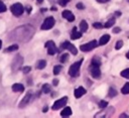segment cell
Here are the masks:
<instances>
[{
	"label": "cell",
	"instance_id": "cell-4",
	"mask_svg": "<svg viewBox=\"0 0 129 118\" xmlns=\"http://www.w3.org/2000/svg\"><path fill=\"white\" fill-rule=\"evenodd\" d=\"M97 46H98V42H97L96 40H92V41H90V42H88V43L82 44V45L80 46V49H81L82 51H90V50H92L93 48H95V47H97Z\"/></svg>",
	"mask_w": 129,
	"mask_h": 118
},
{
	"label": "cell",
	"instance_id": "cell-37",
	"mask_svg": "<svg viewBox=\"0 0 129 118\" xmlns=\"http://www.w3.org/2000/svg\"><path fill=\"white\" fill-rule=\"evenodd\" d=\"M47 109H48V107H47V106H45V107L43 108V112H46V111H47Z\"/></svg>",
	"mask_w": 129,
	"mask_h": 118
},
{
	"label": "cell",
	"instance_id": "cell-7",
	"mask_svg": "<svg viewBox=\"0 0 129 118\" xmlns=\"http://www.w3.org/2000/svg\"><path fill=\"white\" fill-rule=\"evenodd\" d=\"M90 73H91L92 77L95 78V79H99V78L101 77V71H100L99 66L92 65L91 68H90Z\"/></svg>",
	"mask_w": 129,
	"mask_h": 118
},
{
	"label": "cell",
	"instance_id": "cell-14",
	"mask_svg": "<svg viewBox=\"0 0 129 118\" xmlns=\"http://www.w3.org/2000/svg\"><path fill=\"white\" fill-rule=\"evenodd\" d=\"M60 115L62 117H69V116H71L72 115V109H71V107H64L63 110L60 112Z\"/></svg>",
	"mask_w": 129,
	"mask_h": 118
},
{
	"label": "cell",
	"instance_id": "cell-10",
	"mask_svg": "<svg viewBox=\"0 0 129 118\" xmlns=\"http://www.w3.org/2000/svg\"><path fill=\"white\" fill-rule=\"evenodd\" d=\"M30 99H31V93H27L26 95H25V97L21 100V102H20V104H19V107L20 108H23V107H25L28 103H29V101H30Z\"/></svg>",
	"mask_w": 129,
	"mask_h": 118
},
{
	"label": "cell",
	"instance_id": "cell-16",
	"mask_svg": "<svg viewBox=\"0 0 129 118\" xmlns=\"http://www.w3.org/2000/svg\"><path fill=\"white\" fill-rule=\"evenodd\" d=\"M80 29H81L82 32H86L87 31V29H88V23H87V21H85V20H82L81 21V23H80Z\"/></svg>",
	"mask_w": 129,
	"mask_h": 118
},
{
	"label": "cell",
	"instance_id": "cell-22",
	"mask_svg": "<svg viewBox=\"0 0 129 118\" xmlns=\"http://www.w3.org/2000/svg\"><path fill=\"white\" fill-rule=\"evenodd\" d=\"M121 76L125 79H129V69H125L121 72Z\"/></svg>",
	"mask_w": 129,
	"mask_h": 118
},
{
	"label": "cell",
	"instance_id": "cell-13",
	"mask_svg": "<svg viewBox=\"0 0 129 118\" xmlns=\"http://www.w3.org/2000/svg\"><path fill=\"white\" fill-rule=\"evenodd\" d=\"M12 91L13 92H23L24 91V86L22 84H13L12 85Z\"/></svg>",
	"mask_w": 129,
	"mask_h": 118
},
{
	"label": "cell",
	"instance_id": "cell-20",
	"mask_svg": "<svg viewBox=\"0 0 129 118\" xmlns=\"http://www.w3.org/2000/svg\"><path fill=\"white\" fill-rule=\"evenodd\" d=\"M115 23V19L114 18H111V19H109L105 24H104V27H106V28H109V27H111L113 24Z\"/></svg>",
	"mask_w": 129,
	"mask_h": 118
},
{
	"label": "cell",
	"instance_id": "cell-28",
	"mask_svg": "<svg viewBox=\"0 0 129 118\" xmlns=\"http://www.w3.org/2000/svg\"><path fill=\"white\" fill-rule=\"evenodd\" d=\"M122 45H123V41H122V40H119V41L116 42V44H115V48H116V49H120V48L122 47Z\"/></svg>",
	"mask_w": 129,
	"mask_h": 118
},
{
	"label": "cell",
	"instance_id": "cell-23",
	"mask_svg": "<svg viewBox=\"0 0 129 118\" xmlns=\"http://www.w3.org/2000/svg\"><path fill=\"white\" fill-rule=\"evenodd\" d=\"M92 65H96V66H99V67H100V65H101V60H100L99 57H97V56L93 57V60H92Z\"/></svg>",
	"mask_w": 129,
	"mask_h": 118
},
{
	"label": "cell",
	"instance_id": "cell-35",
	"mask_svg": "<svg viewBox=\"0 0 129 118\" xmlns=\"http://www.w3.org/2000/svg\"><path fill=\"white\" fill-rule=\"evenodd\" d=\"M98 2H100V3H105V2H108L109 0H97Z\"/></svg>",
	"mask_w": 129,
	"mask_h": 118
},
{
	"label": "cell",
	"instance_id": "cell-27",
	"mask_svg": "<svg viewBox=\"0 0 129 118\" xmlns=\"http://www.w3.org/2000/svg\"><path fill=\"white\" fill-rule=\"evenodd\" d=\"M116 95H117V91L115 89H113V88H110L109 89V96L110 97H115Z\"/></svg>",
	"mask_w": 129,
	"mask_h": 118
},
{
	"label": "cell",
	"instance_id": "cell-2",
	"mask_svg": "<svg viewBox=\"0 0 129 118\" xmlns=\"http://www.w3.org/2000/svg\"><path fill=\"white\" fill-rule=\"evenodd\" d=\"M10 10H11V12H12L15 16H20V15H22V13H23V11H24V7H23V5H21L20 3H15V4H13V5L11 6Z\"/></svg>",
	"mask_w": 129,
	"mask_h": 118
},
{
	"label": "cell",
	"instance_id": "cell-6",
	"mask_svg": "<svg viewBox=\"0 0 129 118\" xmlns=\"http://www.w3.org/2000/svg\"><path fill=\"white\" fill-rule=\"evenodd\" d=\"M45 47L47 48V53L49 55H53L54 53H56V46L54 44V42L52 40H48L46 43H45Z\"/></svg>",
	"mask_w": 129,
	"mask_h": 118
},
{
	"label": "cell",
	"instance_id": "cell-29",
	"mask_svg": "<svg viewBox=\"0 0 129 118\" xmlns=\"http://www.w3.org/2000/svg\"><path fill=\"white\" fill-rule=\"evenodd\" d=\"M70 1H71V0H58V4H59L60 6H66Z\"/></svg>",
	"mask_w": 129,
	"mask_h": 118
},
{
	"label": "cell",
	"instance_id": "cell-38",
	"mask_svg": "<svg viewBox=\"0 0 129 118\" xmlns=\"http://www.w3.org/2000/svg\"><path fill=\"white\" fill-rule=\"evenodd\" d=\"M126 57H127V58H129V51L126 53Z\"/></svg>",
	"mask_w": 129,
	"mask_h": 118
},
{
	"label": "cell",
	"instance_id": "cell-31",
	"mask_svg": "<svg viewBox=\"0 0 129 118\" xmlns=\"http://www.w3.org/2000/svg\"><path fill=\"white\" fill-rule=\"evenodd\" d=\"M93 26H94L95 28H102L104 25H103L102 23H100V22H95V23H93Z\"/></svg>",
	"mask_w": 129,
	"mask_h": 118
},
{
	"label": "cell",
	"instance_id": "cell-17",
	"mask_svg": "<svg viewBox=\"0 0 129 118\" xmlns=\"http://www.w3.org/2000/svg\"><path fill=\"white\" fill-rule=\"evenodd\" d=\"M45 66H46V62L44 60H40V61H38V63L36 65V68L38 70H42V69L45 68Z\"/></svg>",
	"mask_w": 129,
	"mask_h": 118
},
{
	"label": "cell",
	"instance_id": "cell-26",
	"mask_svg": "<svg viewBox=\"0 0 129 118\" xmlns=\"http://www.w3.org/2000/svg\"><path fill=\"white\" fill-rule=\"evenodd\" d=\"M68 60H69V54L68 53H63L60 56V63H66V62H68Z\"/></svg>",
	"mask_w": 129,
	"mask_h": 118
},
{
	"label": "cell",
	"instance_id": "cell-30",
	"mask_svg": "<svg viewBox=\"0 0 129 118\" xmlns=\"http://www.w3.org/2000/svg\"><path fill=\"white\" fill-rule=\"evenodd\" d=\"M107 105H108V103H107L106 101H104V100L100 101V103H99V106H100V108H105Z\"/></svg>",
	"mask_w": 129,
	"mask_h": 118
},
{
	"label": "cell",
	"instance_id": "cell-21",
	"mask_svg": "<svg viewBox=\"0 0 129 118\" xmlns=\"http://www.w3.org/2000/svg\"><path fill=\"white\" fill-rule=\"evenodd\" d=\"M42 92L45 93V94H48V93L50 92V86H49L48 84H44V85L42 86Z\"/></svg>",
	"mask_w": 129,
	"mask_h": 118
},
{
	"label": "cell",
	"instance_id": "cell-5",
	"mask_svg": "<svg viewBox=\"0 0 129 118\" xmlns=\"http://www.w3.org/2000/svg\"><path fill=\"white\" fill-rule=\"evenodd\" d=\"M67 101H68V97H62V98L56 100V101L54 102V104L52 105V107H51L52 110H58V109L62 108V107L67 104Z\"/></svg>",
	"mask_w": 129,
	"mask_h": 118
},
{
	"label": "cell",
	"instance_id": "cell-32",
	"mask_svg": "<svg viewBox=\"0 0 129 118\" xmlns=\"http://www.w3.org/2000/svg\"><path fill=\"white\" fill-rule=\"evenodd\" d=\"M30 70H31V68H30V67H28V66H27V67H24V68L22 69V71H23V73H24V74L29 73V72H30Z\"/></svg>",
	"mask_w": 129,
	"mask_h": 118
},
{
	"label": "cell",
	"instance_id": "cell-34",
	"mask_svg": "<svg viewBox=\"0 0 129 118\" xmlns=\"http://www.w3.org/2000/svg\"><path fill=\"white\" fill-rule=\"evenodd\" d=\"M113 32H114V33H117V32H120V28H119V27H115V28L113 29Z\"/></svg>",
	"mask_w": 129,
	"mask_h": 118
},
{
	"label": "cell",
	"instance_id": "cell-12",
	"mask_svg": "<svg viewBox=\"0 0 129 118\" xmlns=\"http://www.w3.org/2000/svg\"><path fill=\"white\" fill-rule=\"evenodd\" d=\"M82 36V31H78L77 30V27H74L73 28V31L71 33V38L72 39H78Z\"/></svg>",
	"mask_w": 129,
	"mask_h": 118
},
{
	"label": "cell",
	"instance_id": "cell-15",
	"mask_svg": "<svg viewBox=\"0 0 129 118\" xmlns=\"http://www.w3.org/2000/svg\"><path fill=\"white\" fill-rule=\"evenodd\" d=\"M109 40H110V35H109V34H104V35L100 38L99 44H100V45H104V44H106Z\"/></svg>",
	"mask_w": 129,
	"mask_h": 118
},
{
	"label": "cell",
	"instance_id": "cell-24",
	"mask_svg": "<svg viewBox=\"0 0 129 118\" xmlns=\"http://www.w3.org/2000/svg\"><path fill=\"white\" fill-rule=\"evenodd\" d=\"M61 69H62V67L61 66H55L54 68H53V75H58L59 73H60V71H61Z\"/></svg>",
	"mask_w": 129,
	"mask_h": 118
},
{
	"label": "cell",
	"instance_id": "cell-3",
	"mask_svg": "<svg viewBox=\"0 0 129 118\" xmlns=\"http://www.w3.org/2000/svg\"><path fill=\"white\" fill-rule=\"evenodd\" d=\"M54 18L52 16H48L44 19L42 25H41V29L42 30H47V29H50L53 25H54Z\"/></svg>",
	"mask_w": 129,
	"mask_h": 118
},
{
	"label": "cell",
	"instance_id": "cell-18",
	"mask_svg": "<svg viewBox=\"0 0 129 118\" xmlns=\"http://www.w3.org/2000/svg\"><path fill=\"white\" fill-rule=\"evenodd\" d=\"M121 92H122V94H124V95L129 94V83H126V84H125V85L122 87Z\"/></svg>",
	"mask_w": 129,
	"mask_h": 118
},
{
	"label": "cell",
	"instance_id": "cell-8",
	"mask_svg": "<svg viewBox=\"0 0 129 118\" xmlns=\"http://www.w3.org/2000/svg\"><path fill=\"white\" fill-rule=\"evenodd\" d=\"M61 47L62 48H64V49H69L74 55H76L77 53H78V50H77V48L70 42V41H64V42H62V44H61Z\"/></svg>",
	"mask_w": 129,
	"mask_h": 118
},
{
	"label": "cell",
	"instance_id": "cell-36",
	"mask_svg": "<svg viewBox=\"0 0 129 118\" xmlns=\"http://www.w3.org/2000/svg\"><path fill=\"white\" fill-rule=\"evenodd\" d=\"M57 83H58L57 80H53V85H57Z\"/></svg>",
	"mask_w": 129,
	"mask_h": 118
},
{
	"label": "cell",
	"instance_id": "cell-19",
	"mask_svg": "<svg viewBox=\"0 0 129 118\" xmlns=\"http://www.w3.org/2000/svg\"><path fill=\"white\" fill-rule=\"evenodd\" d=\"M18 49V45L17 44H12L10 45L9 47H7L5 49V52H11V51H14V50H17Z\"/></svg>",
	"mask_w": 129,
	"mask_h": 118
},
{
	"label": "cell",
	"instance_id": "cell-39",
	"mask_svg": "<svg viewBox=\"0 0 129 118\" xmlns=\"http://www.w3.org/2000/svg\"><path fill=\"white\" fill-rule=\"evenodd\" d=\"M1 47H2V40L0 39V49H1Z\"/></svg>",
	"mask_w": 129,
	"mask_h": 118
},
{
	"label": "cell",
	"instance_id": "cell-33",
	"mask_svg": "<svg viewBox=\"0 0 129 118\" xmlns=\"http://www.w3.org/2000/svg\"><path fill=\"white\" fill-rule=\"evenodd\" d=\"M77 8H78V9H84L85 7H84V5H83L82 3H78V4H77Z\"/></svg>",
	"mask_w": 129,
	"mask_h": 118
},
{
	"label": "cell",
	"instance_id": "cell-25",
	"mask_svg": "<svg viewBox=\"0 0 129 118\" xmlns=\"http://www.w3.org/2000/svg\"><path fill=\"white\" fill-rule=\"evenodd\" d=\"M7 10V7H6V5L0 0V13H2V12H5Z\"/></svg>",
	"mask_w": 129,
	"mask_h": 118
},
{
	"label": "cell",
	"instance_id": "cell-1",
	"mask_svg": "<svg viewBox=\"0 0 129 118\" xmlns=\"http://www.w3.org/2000/svg\"><path fill=\"white\" fill-rule=\"evenodd\" d=\"M81 65H82V61H78L76 63H74L70 69H69V75L73 78L75 77H78L79 76V73H80V68H81Z\"/></svg>",
	"mask_w": 129,
	"mask_h": 118
},
{
	"label": "cell",
	"instance_id": "cell-9",
	"mask_svg": "<svg viewBox=\"0 0 129 118\" xmlns=\"http://www.w3.org/2000/svg\"><path fill=\"white\" fill-rule=\"evenodd\" d=\"M61 15H62V17H63L64 19H67V20L70 21V22H73V21L75 20V15H74L73 12H71L70 10H63L62 13H61Z\"/></svg>",
	"mask_w": 129,
	"mask_h": 118
},
{
	"label": "cell",
	"instance_id": "cell-40",
	"mask_svg": "<svg viewBox=\"0 0 129 118\" xmlns=\"http://www.w3.org/2000/svg\"><path fill=\"white\" fill-rule=\"evenodd\" d=\"M36 1H37V2H38V3H41V2H42V1H43V0H36Z\"/></svg>",
	"mask_w": 129,
	"mask_h": 118
},
{
	"label": "cell",
	"instance_id": "cell-11",
	"mask_svg": "<svg viewBox=\"0 0 129 118\" xmlns=\"http://www.w3.org/2000/svg\"><path fill=\"white\" fill-rule=\"evenodd\" d=\"M85 94H86V89L83 87H79L75 90V97L76 98H81Z\"/></svg>",
	"mask_w": 129,
	"mask_h": 118
}]
</instances>
